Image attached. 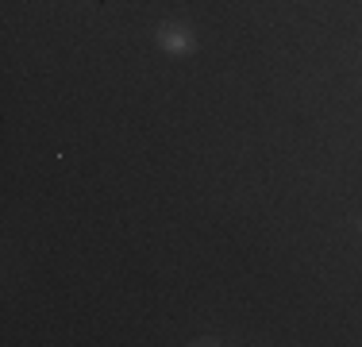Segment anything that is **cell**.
I'll return each mask as SVG.
<instances>
[{"label": "cell", "mask_w": 362, "mask_h": 347, "mask_svg": "<svg viewBox=\"0 0 362 347\" xmlns=\"http://www.w3.org/2000/svg\"><path fill=\"white\" fill-rule=\"evenodd\" d=\"M204 343H209V347H220L223 340H220V336H201V340H193V347H204Z\"/></svg>", "instance_id": "cell-2"}, {"label": "cell", "mask_w": 362, "mask_h": 347, "mask_svg": "<svg viewBox=\"0 0 362 347\" xmlns=\"http://www.w3.org/2000/svg\"><path fill=\"white\" fill-rule=\"evenodd\" d=\"M154 42H158V50L170 58L197 55V31L189 28L185 20H162L158 28H154Z\"/></svg>", "instance_id": "cell-1"}]
</instances>
